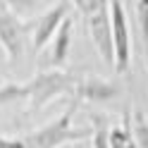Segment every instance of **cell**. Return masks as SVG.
<instances>
[{"label":"cell","instance_id":"obj_15","mask_svg":"<svg viewBox=\"0 0 148 148\" xmlns=\"http://www.w3.org/2000/svg\"><path fill=\"white\" fill-rule=\"evenodd\" d=\"M0 148H26L24 138H7V136H0Z\"/></svg>","mask_w":148,"mask_h":148},{"label":"cell","instance_id":"obj_9","mask_svg":"<svg viewBox=\"0 0 148 148\" xmlns=\"http://www.w3.org/2000/svg\"><path fill=\"white\" fill-rule=\"evenodd\" d=\"M91 146L93 148H110V124L105 115H91Z\"/></svg>","mask_w":148,"mask_h":148},{"label":"cell","instance_id":"obj_12","mask_svg":"<svg viewBox=\"0 0 148 148\" xmlns=\"http://www.w3.org/2000/svg\"><path fill=\"white\" fill-rule=\"evenodd\" d=\"M26 100V84H5L0 86V105H12Z\"/></svg>","mask_w":148,"mask_h":148},{"label":"cell","instance_id":"obj_2","mask_svg":"<svg viewBox=\"0 0 148 148\" xmlns=\"http://www.w3.org/2000/svg\"><path fill=\"white\" fill-rule=\"evenodd\" d=\"M77 81H79L77 77H72L69 72H62V69L38 72L29 84H26V100L31 103V110H41L55 98L74 93Z\"/></svg>","mask_w":148,"mask_h":148},{"label":"cell","instance_id":"obj_1","mask_svg":"<svg viewBox=\"0 0 148 148\" xmlns=\"http://www.w3.org/2000/svg\"><path fill=\"white\" fill-rule=\"evenodd\" d=\"M74 112H77V103H72L60 117H55L53 122H48L45 127L31 132L29 136H24L26 148H58L72 141H81V138L91 136V129H77L72 124Z\"/></svg>","mask_w":148,"mask_h":148},{"label":"cell","instance_id":"obj_14","mask_svg":"<svg viewBox=\"0 0 148 148\" xmlns=\"http://www.w3.org/2000/svg\"><path fill=\"white\" fill-rule=\"evenodd\" d=\"M3 3H5V5L10 7V10H12L17 17H19V19H22V17L34 14V12L41 7L43 0H3Z\"/></svg>","mask_w":148,"mask_h":148},{"label":"cell","instance_id":"obj_7","mask_svg":"<svg viewBox=\"0 0 148 148\" xmlns=\"http://www.w3.org/2000/svg\"><path fill=\"white\" fill-rule=\"evenodd\" d=\"M74 96L79 100H86V103H108V100L119 96V86L115 81H108L100 77H84L77 81Z\"/></svg>","mask_w":148,"mask_h":148},{"label":"cell","instance_id":"obj_11","mask_svg":"<svg viewBox=\"0 0 148 148\" xmlns=\"http://www.w3.org/2000/svg\"><path fill=\"white\" fill-rule=\"evenodd\" d=\"M132 143V115H124L122 127L110 129V148H127Z\"/></svg>","mask_w":148,"mask_h":148},{"label":"cell","instance_id":"obj_16","mask_svg":"<svg viewBox=\"0 0 148 148\" xmlns=\"http://www.w3.org/2000/svg\"><path fill=\"white\" fill-rule=\"evenodd\" d=\"M5 62H7V53H5V48H3V43H0V69L5 67Z\"/></svg>","mask_w":148,"mask_h":148},{"label":"cell","instance_id":"obj_6","mask_svg":"<svg viewBox=\"0 0 148 148\" xmlns=\"http://www.w3.org/2000/svg\"><path fill=\"white\" fill-rule=\"evenodd\" d=\"M69 3L67 0H60L58 5H53L50 10H45L38 19H34L31 24V43H34V50L38 53L43 50L45 45L53 41V36L58 34L60 24L64 22V17H69Z\"/></svg>","mask_w":148,"mask_h":148},{"label":"cell","instance_id":"obj_10","mask_svg":"<svg viewBox=\"0 0 148 148\" xmlns=\"http://www.w3.org/2000/svg\"><path fill=\"white\" fill-rule=\"evenodd\" d=\"M132 138L136 148H148V119L141 110L132 112Z\"/></svg>","mask_w":148,"mask_h":148},{"label":"cell","instance_id":"obj_17","mask_svg":"<svg viewBox=\"0 0 148 148\" xmlns=\"http://www.w3.org/2000/svg\"><path fill=\"white\" fill-rule=\"evenodd\" d=\"M58 148H74V143H64V146H58Z\"/></svg>","mask_w":148,"mask_h":148},{"label":"cell","instance_id":"obj_4","mask_svg":"<svg viewBox=\"0 0 148 148\" xmlns=\"http://www.w3.org/2000/svg\"><path fill=\"white\" fill-rule=\"evenodd\" d=\"M88 36L93 41L96 50L108 67L115 64V48H112V26H110V0H103L96 12L86 17Z\"/></svg>","mask_w":148,"mask_h":148},{"label":"cell","instance_id":"obj_19","mask_svg":"<svg viewBox=\"0 0 148 148\" xmlns=\"http://www.w3.org/2000/svg\"><path fill=\"white\" fill-rule=\"evenodd\" d=\"M127 3H134V0H127Z\"/></svg>","mask_w":148,"mask_h":148},{"label":"cell","instance_id":"obj_8","mask_svg":"<svg viewBox=\"0 0 148 148\" xmlns=\"http://www.w3.org/2000/svg\"><path fill=\"white\" fill-rule=\"evenodd\" d=\"M72 29H74V22L72 17H64V22L60 24L58 34L53 36L50 41V53H48V64L55 69H60L69 58V48H72Z\"/></svg>","mask_w":148,"mask_h":148},{"label":"cell","instance_id":"obj_3","mask_svg":"<svg viewBox=\"0 0 148 148\" xmlns=\"http://www.w3.org/2000/svg\"><path fill=\"white\" fill-rule=\"evenodd\" d=\"M110 26H112V48H115V64L117 74H124L132 62V36H129V22L122 0H110Z\"/></svg>","mask_w":148,"mask_h":148},{"label":"cell","instance_id":"obj_13","mask_svg":"<svg viewBox=\"0 0 148 148\" xmlns=\"http://www.w3.org/2000/svg\"><path fill=\"white\" fill-rule=\"evenodd\" d=\"M134 12H136L138 31H141V38H143V48L148 53V0H134Z\"/></svg>","mask_w":148,"mask_h":148},{"label":"cell","instance_id":"obj_5","mask_svg":"<svg viewBox=\"0 0 148 148\" xmlns=\"http://www.w3.org/2000/svg\"><path fill=\"white\" fill-rule=\"evenodd\" d=\"M0 43L10 62H19L26 50V24L5 3H0Z\"/></svg>","mask_w":148,"mask_h":148},{"label":"cell","instance_id":"obj_18","mask_svg":"<svg viewBox=\"0 0 148 148\" xmlns=\"http://www.w3.org/2000/svg\"><path fill=\"white\" fill-rule=\"evenodd\" d=\"M146 67H148V53H146Z\"/></svg>","mask_w":148,"mask_h":148}]
</instances>
